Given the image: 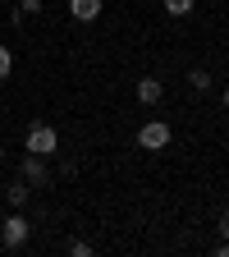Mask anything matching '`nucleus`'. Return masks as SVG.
<instances>
[{
    "instance_id": "f257e3e1",
    "label": "nucleus",
    "mask_w": 229,
    "mask_h": 257,
    "mask_svg": "<svg viewBox=\"0 0 229 257\" xmlns=\"http://www.w3.org/2000/svg\"><path fill=\"white\" fill-rule=\"evenodd\" d=\"M23 147H28L32 156H46V161H51V156L60 152V134H55L51 124H32L28 134H23Z\"/></svg>"
},
{
    "instance_id": "f03ea898",
    "label": "nucleus",
    "mask_w": 229,
    "mask_h": 257,
    "mask_svg": "<svg viewBox=\"0 0 229 257\" xmlns=\"http://www.w3.org/2000/svg\"><path fill=\"white\" fill-rule=\"evenodd\" d=\"M170 138H174V134H170L165 119H147V124L138 128V147H142V152H165Z\"/></svg>"
},
{
    "instance_id": "7ed1b4c3",
    "label": "nucleus",
    "mask_w": 229,
    "mask_h": 257,
    "mask_svg": "<svg viewBox=\"0 0 229 257\" xmlns=\"http://www.w3.org/2000/svg\"><path fill=\"white\" fill-rule=\"evenodd\" d=\"M19 179H28L32 188H46V184H51V170H46V156H32V152H28V156L19 161Z\"/></svg>"
},
{
    "instance_id": "20e7f679",
    "label": "nucleus",
    "mask_w": 229,
    "mask_h": 257,
    "mask_svg": "<svg viewBox=\"0 0 229 257\" xmlns=\"http://www.w3.org/2000/svg\"><path fill=\"white\" fill-rule=\"evenodd\" d=\"M0 239H5V248H23V243H28V220L14 211L5 225H0Z\"/></svg>"
},
{
    "instance_id": "39448f33",
    "label": "nucleus",
    "mask_w": 229,
    "mask_h": 257,
    "mask_svg": "<svg viewBox=\"0 0 229 257\" xmlns=\"http://www.w3.org/2000/svg\"><path fill=\"white\" fill-rule=\"evenodd\" d=\"M160 96H165L160 78H138V101H142V106H160Z\"/></svg>"
},
{
    "instance_id": "423d86ee",
    "label": "nucleus",
    "mask_w": 229,
    "mask_h": 257,
    "mask_svg": "<svg viewBox=\"0 0 229 257\" xmlns=\"http://www.w3.org/2000/svg\"><path fill=\"white\" fill-rule=\"evenodd\" d=\"M69 14L78 23H92V19H101V0H69Z\"/></svg>"
},
{
    "instance_id": "0eeeda50",
    "label": "nucleus",
    "mask_w": 229,
    "mask_h": 257,
    "mask_svg": "<svg viewBox=\"0 0 229 257\" xmlns=\"http://www.w3.org/2000/svg\"><path fill=\"white\" fill-rule=\"evenodd\" d=\"M28 193H32L28 179H14V184L5 188V198H10V207H23V202H28Z\"/></svg>"
},
{
    "instance_id": "6e6552de",
    "label": "nucleus",
    "mask_w": 229,
    "mask_h": 257,
    "mask_svg": "<svg viewBox=\"0 0 229 257\" xmlns=\"http://www.w3.org/2000/svg\"><path fill=\"white\" fill-rule=\"evenodd\" d=\"M160 10H165L170 19H188L192 14V0H160Z\"/></svg>"
},
{
    "instance_id": "1a4fd4ad",
    "label": "nucleus",
    "mask_w": 229,
    "mask_h": 257,
    "mask_svg": "<svg viewBox=\"0 0 229 257\" xmlns=\"http://www.w3.org/2000/svg\"><path fill=\"white\" fill-rule=\"evenodd\" d=\"M188 87L192 92H211V74L206 69H188Z\"/></svg>"
},
{
    "instance_id": "9d476101",
    "label": "nucleus",
    "mask_w": 229,
    "mask_h": 257,
    "mask_svg": "<svg viewBox=\"0 0 229 257\" xmlns=\"http://www.w3.org/2000/svg\"><path fill=\"white\" fill-rule=\"evenodd\" d=\"M10 74H14V51L0 42V78H10Z\"/></svg>"
},
{
    "instance_id": "9b49d317",
    "label": "nucleus",
    "mask_w": 229,
    "mask_h": 257,
    "mask_svg": "<svg viewBox=\"0 0 229 257\" xmlns=\"http://www.w3.org/2000/svg\"><path fill=\"white\" fill-rule=\"evenodd\" d=\"M69 252H74V257H92V243H87V239H74Z\"/></svg>"
},
{
    "instance_id": "f8f14e48",
    "label": "nucleus",
    "mask_w": 229,
    "mask_h": 257,
    "mask_svg": "<svg viewBox=\"0 0 229 257\" xmlns=\"http://www.w3.org/2000/svg\"><path fill=\"white\" fill-rule=\"evenodd\" d=\"M215 230H220V239H229V211H220V220H215Z\"/></svg>"
},
{
    "instance_id": "ddd939ff",
    "label": "nucleus",
    "mask_w": 229,
    "mask_h": 257,
    "mask_svg": "<svg viewBox=\"0 0 229 257\" xmlns=\"http://www.w3.org/2000/svg\"><path fill=\"white\" fill-rule=\"evenodd\" d=\"M19 10H23V14H37V10H42V0H19Z\"/></svg>"
},
{
    "instance_id": "4468645a",
    "label": "nucleus",
    "mask_w": 229,
    "mask_h": 257,
    "mask_svg": "<svg viewBox=\"0 0 229 257\" xmlns=\"http://www.w3.org/2000/svg\"><path fill=\"white\" fill-rule=\"evenodd\" d=\"M224 110H229V87H224Z\"/></svg>"
},
{
    "instance_id": "2eb2a0df",
    "label": "nucleus",
    "mask_w": 229,
    "mask_h": 257,
    "mask_svg": "<svg viewBox=\"0 0 229 257\" xmlns=\"http://www.w3.org/2000/svg\"><path fill=\"white\" fill-rule=\"evenodd\" d=\"M0 161H5V147H0Z\"/></svg>"
}]
</instances>
